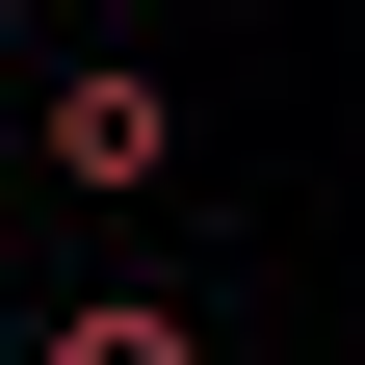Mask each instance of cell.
Returning <instances> with one entry per match:
<instances>
[{"mask_svg":"<svg viewBox=\"0 0 365 365\" xmlns=\"http://www.w3.org/2000/svg\"><path fill=\"white\" fill-rule=\"evenodd\" d=\"M26 157H53V182H182V78L157 53H78L53 105H26Z\"/></svg>","mask_w":365,"mask_h":365,"instance_id":"6da1fadb","label":"cell"},{"mask_svg":"<svg viewBox=\"0 0 365 365\" xmlns=\"http://www.w3.org/2000/svg\"><path fill=\"white\" fill-rule=\"evenodd\" d=\"M26 365H209V313H157V287H78L53 339H26Z\"/></svg>","mask_w":365,"mask_h":365,"instance_id":"7a4b0ae2","label":"cell"},{"mask_svg":"<svg viewBox=\"0 0 365 365\" xmlns=\"http://www.w3.org/2000/svg\"><path fill=\"white\" fill-rule=\"evenodd\" d=\"M0 26H26V0H0Z\"/></svg>","mask_w":365,"mask_h":365,"instance_id":"3957f363","label":"cell"}]
</instances>
